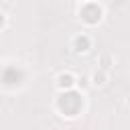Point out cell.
<instances>
[{"label":"cell","instance_id":"5","mask_svg":"<svg viewBox=\"0 0 130 130\" xmlns=\"http://www.w3.org/2000/svg\"><path fill=\"white\" fill-rule=\"evenodd\" d=\"M59 85L61 87H71L73 85V75H69V73L67 75H61L59 77Z\"/></svg>","mask_w":130,"mask_h":130},{"label":"cell","instance_id":"3","mask_svg":"<svg viewBox=\"0 0 130 130\" xmlns=\"http://www.w3.org/2000/svg\"><path fill=\"white\" fill-rule=\"evenodd\" d=\"M81 18H83L87 24H95V22L102 18V8H100L98 4H93V2L85 4V6L81 8Z\"/></svg>","mask_w":130,"mask_h":130},{"label":"cell","instance_id":"6","mask_svg":"<svg viewBox=\"0 0 130 130\" xmlns=\"http://www.w3.org/2000/svg\"><path fill=\"white\" fill-rule=\"evenodd\" d=\"M2 24H4V16L0 14V26H2Z\"/></svg>","mask_w":130,"mask_h":130},{"label":"cell","instance_id":"1","mask_svg":"<svg viewBox=\"0 0 130 130\" xmlns=\"http://www.w3.org/2000/svg\"><path fill=\"white\" fill-rule=\"evenodd\" d=\"M57 106H59V110L65 116H75L81 110V106H83V98L77 91H65V93H61Z\"/></svg>","mask_w":130,"mask_h":130},{"label":"cell","instance_id":"2","mask_svg":"<svg viewBox=\"0 0 130 130\" xmlns=\"http://www.w3.org/2000/svg\"><path fill=\"white\" fill-rule=\"evenodd\" d=\"M0 81H2L4 85H20V83L24 81V71H22L20 67H16V65H8V67L2 69Z\"/></svg>","mask_w":130,"mask_h":130},{"label":"cell","instance_id":"4","mask_svg":"<svg viewBox=\"0 0 130 130\" xmlns=\"http://www.w3.org/2000/svg\"><path fill=\"white\" fill-rule=\"evenodd\" d=\"M87 49H89V39H87V37H77V39H75V51L83 53V51H87Z\"/></svg>","mask_w":130,"mask_h":130}]
</instances>
